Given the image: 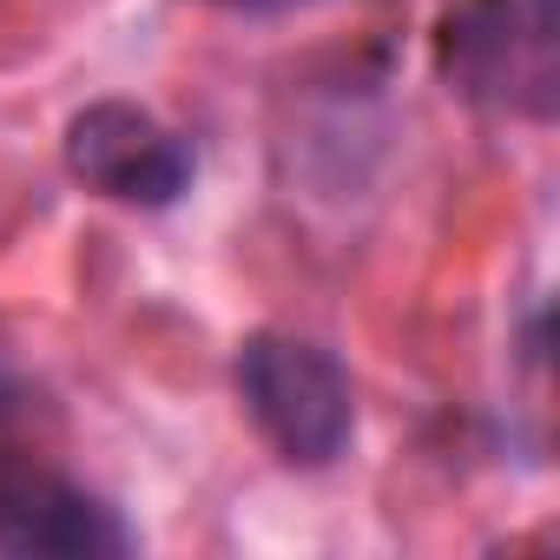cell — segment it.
<instances>
[{
    "label": "cell",
    "instance_id": "cell-1",
    "mask_svg": "<svg viewBox=\"0 0 560 560\" xmlns=\"http://www.w3.org/2000/svg\"><path fill=\"white\" fill-rule=\"evenodd\" d=\"M442 86L514 126H553L560 113V0H448L435 27Z\"/></svg>",
    "mask_w": 560,
    "mask_h": 560
},
{
    "label": "cell",
    "instance_id": "cell-2",
    "mask_svg": "<svg viewBox=\"0 0 560 560\" xmlns=\"http://www.w3.org/2000/svg\"><path fill=\"white\" fill-rule=\"evenodd\" d=\"M237 402L250 429L291 468H330L357 435V383L337 350L291 337V330H250L231 363Z\"/></svg>",
    "mask_w": 560,
    "mask_h": 560
},
{
    "label": "cell",
    "instance_id": "cell-3",
    "mask_svg": "<svg viewBox=\"0 0 560 560\" xmlns=\"http://www.w3.org/2000/svg\"><path fill=\"white\" fill-rule=\"evenodd\" d=\"M67 172L113 205L132 211H165L191 191L198 178V152L185 132H172L159 113L132 106V100H93L67 119Z\"/></svg>",
    "mask_w": 560,
    "mask_h": 560
},
{
    "label": "cell",
    "instance_id": "cell-4",
    "mask_svg": "<svg viewBox=\"0 0 560 560\" xmlns=\"http://www.w3.org/2000/svg\"><path fill=\"white\" fill-rule=\"evenodd\" d=\"M0 547L40 560H113L132 553V527L60 468L0 448Z\"/></svg>",
    "mask_w": 560,
    "mask_h": 560
},
{
    "label": "cell",
    "instance_id": "cell-5",
    "mask_svg": "<svg viewBox=\"0 0 560 560\" xmlns=\"http://www.w3.org/2000/svg\"><path fill=\"white\" fill-rule=\"evenodd\" d=\"M218 8H304V0H218Z\"/></svg>",
    "mask_w": 560,
    "mask_h": 560
}]
</instances>
